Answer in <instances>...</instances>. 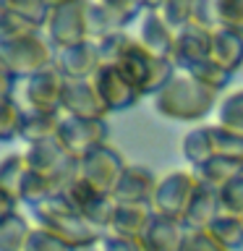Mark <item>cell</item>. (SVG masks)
I'll use <instances>...</instances> for the list:
<instances>
[{"instance_id":"obj_1","label":"cell","mask_w":243,"mask_h":251,"mask_svg":"<svg viewBox=\"0 0 243 251\" xmlns=\"http://www.w3.org/2000/svg\"><path fill=\"white\" fill-rule=\"evenodd\" d=\"M31 217L37 220V227L66 241L76 251H92L105 238V233L99 227H94L81 212H76L60 194L47 199L45 204H39V207H31Z\"/></svg>"},{"instance_id":"obj_2","label":"cell","mask_w":243,"mask_h":251,"mask_svg":"<svg viewBox=\"0 0 243 251\" xmlns=\"http://www.w3.org/2000/svg\"><path fill=\"white\" fill-rule=\"evenodd\" d=\"M219 107V92L199 84L188 74L175 76L165 89L154 97V110L168 121H204L212 110Z\"/></svg>"},{"instance_id":"obj_3","label":"cell","mask_w":243,"mask_h":251,"mask_svg":"<svg viewBox=\"0 0 243 251\" xmlns=\"http://www.w3.org/2000/svg\"><path fill=\"white\" fill-rule=\"evenodd\" d=\"M55 47L42 31L13 42H0V68L13 74L19 81H29L31 76L55 66Z\"/></svg>"},{"instance_id":"obj_4","label":"cell","mask_w":243,"mask_h":251,"mask_svg":"<svg viewBox=\"0 0 243 251\" xmlns=\"http://www.w3.org/2000/svg\"><path fill=\"white\" fill-rule=\"evenodd\" d=\"M24 154L29 160V168L39 173V176H45L52 183L55 194H60L81 173V160L71 154L58 139H47V141H39V144H31Z\"/></svg>"},{"instance_id":"obj_5","label":"cell","mask_w":243,"mask_h":251,"mask_svg":"<svg viewBox=\"0 0 243 251\" xmlns=\"http://www.w3.org/2000/svg\"><path fill=\"white\" fill-rule=\"evenodd\" d=\"M89 5L92 0H73L50 13L47 39L55 50H68L89 39Z\"/></svg>"},{"instance_id":"obj_6","label":"cell","mask_w":243,"mask_h":251,"mask_svg":"<svg viewBox=\"0 0 243 251\" xmlns=\"http://www.w3.org/2000/svg\"><path fill=\"white\" fill-rule=\"evenodd\" d=\"M196 186H199V176H196V173H188V170L168 173V176L157 183L154 201H152L154 212L183 223V217L188 212V204H191L194 194H196Z\"/></svg>"},{"instance_id":"obj_7","label":"cell","mask_w":243,"mask_h":251,"mask_svg":"<svg viewBox=\"0 0 243 251\" xmlns=\"http://www.w3.org/2000/svg\"><path fill=\"white\" fill-rule=\"evenodd\" d=\"M107 136H110V126L105 118H71V115H66L55 139L73 157L84 160L89 152L105 147Z\"/></svg>"},{"instance_id":"obj_8","label":"cell","mask_w":243,"mask_h":251,"mask_svg":"<svg viewBox=\"0 0 243 251\" xmlns=\"http://www.w3.org/2000/svg\"><path fill=\"white\" fill-rule=\"evenodd\" d=\"M92 84H94V89H97L99 100L105 102L107 113L131 110V107L139 105L141 97H144L139 86L133 84L118 66H110V63H102V68L94 74Z\"/></svg>"},{"instance_id":"obj_9","label":"cell","mask_w":243,"mask_h":251,"mask_svg":"<svg viewBox=\"0 0 243 251\" xmlns=\"http://www.w3.org/2000/svg\"><path fill=\"white\" fill-rule=\"evenodd\" d=\"M125 168H128V165H125V160L121 157V152L113 149L110 144H105V147L94 149V152H89L84 157L78 176H81L94 191L113 194V188L118 186V180H121Z\"/></svg>"},{"instance_id":"obj_10","label":"cell","mask_w":243,"mask_h":251,"mask_svg":"<svg viewBox=\"0 0 243 251\" xmlns=\"http://www.w3.org/2000/svg\"><path fill=\"white\" fill-rule=\"evenodd\" d=\"M212 39L215 29H207L201 24H186L183 29L175 31V50H172V63L178 71H191L194 66L212 58Z\"/></svg>"},{"instance_id":"obj_11","label":"cell","mask_w":243,"mask_h":251,"mask_svg":"<svg viewBox=\"0 0 243 251\" xmlns=\"http://www.w3.org/2000/svg\"><path fill=\"white\" fill-rule=\"evenodd\" d=\"M66 76L58 68H47L42 74L31 76L24 86V97H26L29 110L39 113H60L63 110V97H66Z\"/></svg>"},{"instance_id":"obj_12","label":"cell","mask_w":243,"mask_h":251,"mask_svg":"<svg viewBox=\"0 0 243 251\" xmlns=\"http://www.w3.org/2000/svg\"><path fill=\"white\" fill-rule=\"evenodd\" d=\"M55 68L66 76V81H92L94 74L102 68V55L99 45L94 39L68 47V50H58L55 55Z\"/></svg>"},{"instance_id":"obj_13","label":"cell","mask_w":243,"mask_h":251,"mask_svg":"<svg viewBox=\"0 0 243 251\" xmlns=\"http://www.w3.org/2000/svg\"><path fill=\"white\" fill-rule=\"evenodd\" d=\"M157 183L160 180L146 165H128L110 196L115 199V204H152Z\"/></svg>"},{"instance_id":"obj_14","label":"cell","mask_w":243,"mask_h":251,"mask_svg":"<svg viewBox=\"0 0 243 251\" xmlns=\"http://www.w3.org/2000/svg\"><path fill=\"white\" fill-rule=\"evenodd\" d=\"M186 238H188V227L180 220H170L154 212L152 223L139 241L144 251H183Z\"/></svg>"},{"instance_id":"obj_15","label":"cell","mask_w":243,"mask_h":251,"mask_svg":"<svg viewBox=\"0 0 243 251\" xmlns=\"http://www.w3.org/2000/svg\"><path fill=\"white\" fill-rule=\"evenodd\" d=\"M222 215V199H219V188L209 186L207 180L199 178V186H196V194L191 204H188V212L183 217V225L188 230H207V227L215 223V220Z\"/></svg>"},{"instance_id":"obj_16","label":"cell","mask_w":243,"mask_h":251,"mask_svg":"<svg viewBox=\"0 0 243 251\" xmlns=\"http://www.w3.org/2000/svg\"><path fill=\"white\" fill-rule=\"evenodd\" d=\"M63 113L71 118H105L107 107L92 81H68L63 97Z\"/></svg>"},{"instance_id":"obj_17","label":"cell","mask_w":243,"mask_h":251,"mask_svg":"<svg viewBox=\"0 0 243 251\" xmlns=\"http://www.w3.org/2000/svg\"><path fill=\"white\" fill-rule=\"evenodd\" d=\"M139 42L144 45L154 58H170L172 60V50H175V29L162 19V13H144Z\"/></svg>"},{"instance_id":"obj_18","label":"cell","mask_w":243,"mask_h":251,"mask_svg":"<svg viewBox=\"0 0 243 251\" xmlns=\"http://www.w3.org/2000/svg\"><path fill=\"white\" fill-rule=\"evenodd\" d=\"M152 217H154L152 204H118V212H115L110 233L139 241L141 235H144V230L149 227V223H152Z\"/></svg>"},{"instance_id":"obj_19","label":"cell","mask_w":243,"mask_h":251,"mask_svg":"<svg viewBox=\"0 0 243 251\" xmlns=\"http://www.w3.org/2000/svg\"><path fill=\"white\" fill-rule=\"evenodd\" d=\"M212 60L233 76L243 66V34L217 26L212 39Z\"/></svg>"},{"instance_id":"obj_20","label":"cell","mask_w":243,"mask_h":251,"mask_svg":"<svg viewBox=\"0 0 243 251\" xmlns=\"http://www.w3.org/2000/svg\"><path fill=\"white\" fill-rule=\"evenodd\" d=\"M63 123L60 113H39V110H26L21 121V131L19 139H24L26 144H39V141L55 139L58 136V128Z\"/></svg>"},{"instance_id":"obj_21","label":"cell","mask_w":243,"mask_h":251,"mask_svg":"<svg viewBox=\"0 0 243 251\" xmlns=\"http://www.w3.org/2000/svg\"><path fill=\"white\" fill-rule=\"evenodd\" d=\"M34 233L29 220L16 212L0 220V251H26V243Z\"/></svg>"},{"instance_id":"obj_22","label":"cell","mask_w":243,"mask_h":251,"mask_svg":"<svg viewBox=\"0 0 243 251\" xmlns=\"http://www.w3.org/2000/svg\"><path fill=\"white\" fill-rule=\"evenodd\" d=\"M180 152L188 160V165L194 168H201L204 162H209L215 157V147H212V131L209 126H199V128H191L180 141Z\"/></svg>"},{"instance_id":"obj_23","label":"cell","mask_w":243,"mask_h":251,"mask_svg":"<svg viewBox=\"0 0 243 251\" xmlns=\"http://www.w3.org/2000/svg\"><path fill=\"white\" fill-rule=\"evenodd\" d=\"M196 176L201 180H207L209 186L215 188H225L230 180L243 176V165L235 160H227V157H212L209 162H204L201 168H196Z\"/></svg>"},{"instance_id":"obj_24","label":"cell","mask_w":243,"mask_h":251,"mask_svg":"<svg viewBox=\"0 0 243 251\" xmlns=\"http://www.w3.org/2000/svg\"><path fill=\"white\" fill-rule=\"evenodd\" d=\"M52 196H58V194H55V188H52V183L45 176H39V173H34L29 168L26 176H24V180H21V186H19L21 204H26V207L31 209V207L45 204L47 199H52Z\"/></svg>"},{"instance_id":"obj_25","label":"cell","mask_w":243,"mask_h":251,"mask_svg":"<svg viewBox=\"0 0 243 251\" xmlns=\"http://www.w3.org/2000/svg\"><path fill=\"white\" fill-rule=\"evenodd\" d=\"M207 230L215 235V238L222 243L227 251H238L243 249V220L241 217H233V215H219L215 223H212Z\"/></svg>"},{"instance_id":"obj_26","label":"cell","mask_w":243,"mask_h":251,"mask_svg":"<svg viewBox=\"0 0 243 251\" xmlns=\"http://www.w3.org/2000/svg\"><path fill=\"white\" fill-rule=\"evenodd\" d=\"M212 131V147H215V157H227L243 165V133L222 128V126H209Z\"/></svg>"},{"instance_id":"obj_27","label":"cell","mask_w":243,"mask_h":251,"mask_svg":"<svg viewBox=\"0 0 243 251\" xmlns=\"http://www.w3.org/2000/svg\"><path fill=\"white\" fill-rule=\"evenodd\" d=\"M26 170H29L26 154H8L3 165H0V191L19 196V186H21L24 176H26Z\"/></svg>"},{"instance_id":"obj_28","label":"cell","mask_w":243,"mask_h":251,"mask_svg":"<svg viewBox=\"0 0 243 251\" xmlns=\"http://www.w3.org/2000/svg\"><path fill=\"white\" fill-rule=\"evenodd\" d=\"M3 11H11L21 19H26L29 24H34L39 29H47V21H50V8H47L45 0H3Z\"/></svg>"},{"instance_id":"obj_29","label":"cell","mask_w":243,"mask_h":251,"mask_svg":"<svg viewBox=\"0 0 243 251\" xmlns=\"http://www.w3.org/2000/svg\"><path fill=\"white\" fill-rule=\"evenodd\" d=\"M115 212H118V204H115L113 196H110V194H99L97 199H94L89 207L81 212V215L89 220L94 227H99V230L105 233V230H110V227H113Z\"/></svg>"},{"instance_id":"obj_30","label":"cell","mask_w":243,"mask_h":251,"mask_svg":"<svg viewBox=\"0 0 243 251\" xmlns=\"http://www.w3.org/2000/svg\"><path fill=\"white\" fill-rule=\"evenodd\" d=\"M217 121H219L222 128H230V131L243 133V89L227 94V97L219 102Z\"/></svg>"},{"instance_id":"obj_31","label":"cell","mask_w":243,"mask_h":251,"mask_svg":"<svg viewBox=\"0 0 243 251\" xmlns=\"http://www.w3.org/2000/svg\"><path fill=\"white\" fill-rule=\"evenodd\" d=\"M139 39H133L131 34H125V31H113V34H107L105 39H99V55H102V63H110V66H115V63L123 60V55L131 50L133 45H136Z\"/></svg>"},{"instance_id":"obj_32","label":"cell","mask_w":243,"mask_h":251,"mask_svg":"<svg viewBox=\"0 0 243 251\" xmlns=\"http://www.w3.org/2000/svg\"><path fill=\"white\" fill-rule=\"evenodd\" d=\"M37 31H42V29L34 26V24H29L26 19H21V16H16V13L3 11V8H0V42L24 39V37L37 34Z\"/></svg>"},{"instance_id":"obj_33","label":"cell","mask_w":243,"mask_h":251,"mask_svg":"<svg viewBox=\"0 0 243 251\" xmlns=\"http://www.w3.org/2000/svg\"><path fill=\"white\" fill-rule=\"evenodd\" d=\"M188 76L191 78H196L199 84H204V86H209V89H215V92H222L227 84H230V74L227 71H222L217 66L215 60H204V63H199V66H194L191 71H188Z\"/></svg>"},{"instance_id":"obj_34","label":"cell","mask_w":243,"mask_h":251,"mask_svg":"<svg viewBox=\"0 0 243 251\" xmlns=\"http://www.w3.org/2000/svg\"><path fill=\"white\" fill-rule=\"evenodd\" d=\"M24 113H26V110H24L13 97H3V113H0V139H3L5 144L19 136Z\"/></svg>"},{"instance_id":"obj_35","label":"cell","mask_w":243,"mask_h":251,"mask_svg":"<svg viewBox=\"0 0 243 251\" xmlns=\"http://www.w3.org/2000/svg\"><path fill=\"white\" fill-rule=\"evenodd\" d=\"M99 3L105 5V11L113 16L115 24H118L123 31H125V26H128V24L136 21L141 13H146L141 0H99Z\"/></svg>"},{"instance_id":"obj_36","label":"cell","mask_w":243,"mask_h":251,"mask_svg":"<svg viewBox=\"0 0 243 251\" xmlns=\"http://www.w3.org/2000/svg\"><path fill=\"white\" fill-rule=\"evenodd\" d=\"M113 31H123V29L115 24V19L105 11L102 3H92L89 5V39L99 42V39H105Z\"/></svg>"},{"instance_id":"obj_37","label":"cell","mask_w":243,"mask_h":251,"mask_svg":"<svg viewBox=\"0 0 243 251\" xmlns=\"http://www.w3.org/2000/svg\"><path fill=\"white\" fill-rule=\"evenodd\" d=\"M60 196H63V199H66V201L71 204V207L76 209V212H84V209L89 207V204L99 196V191H94V188H92L89 183H86V180H84L81 176H78L76 180H71V183H68L66 188H63Z\"/></svg>"},{"instance_id":"obj_38","label":"cell","mask_w":243,"mask_h":251,"mask_svg":"<svg viewBox=\"0 0 243 251\" xmlns=\"http://www.w3.org/2000/svg\"><path fill=\"white\" fill-rule=\"evenodd\" d=\"M217 26L243 34V0H217Z\"/></svg>"},{"instance_id":"obj_39","label":"cell","mask_w":243,"mask_h":251,"mask_svg":"<svg viewBox=\"0 0 243 251\" xmlns=\"http://www.w3.org/2000/svg\"><path fill=\"white\" fill-rule=\"evenodd\" d=\"M194 8H196V0H168L162 8V19L178 31L194 21Z\"/></svg>"},{"instance_id":"obj_40","label":"cell","mask_w":243,"mask_h":251,"mask_svg":"<svg viewBox=\"0 0 243 251\" xmlns=\"http://www.w3.org/2000/svg\"><path fill=\"white\" fill-rule=\"evenodd\" d=\"M219 199H222V212L233 217H243V176L230 180L225 188H219Z\"/></svg>"},{"instance_id":"obj_41","label":"cell","mask_w":243,"mask_h":251,"mask_svg":"<svg viewBox=\"0 0 243 251\" xmlns=\"http://www.w3.org/2000/svg\"><path fill=\"white\" fill-rule=\"evenodd\" d=\"M26 251H76V249L68 246L66 241L55 238L52 233L42 230V227H34V233H31V238L26 243Z\"/></svg>"},{"instance_id":"obj_42","label":"cell","mask_w":243,"mask_h":251,"mask_svg":"<svg viewBox=\"0 0 243 251\" xmlns=\"http://www.w3.org/2000/svg\"><path fill=\"white\" fill-rule=\"evenodd\" d=\"M183 251H227L209 230H188Z\"/></svg>"},{"instance_id":"obj_43","label":"cell","mask_w":243,"mask_h":251,"mask_svg":"<svg viewBox=\"0 0 243 251\" xmlns=\"http://www.w3.org/2000/svg\"><path fill=\"white\" fill-rule=\"evenodd\" d=\"M97 251H144V246L136 238H123V235H115V233H105Z\"/></svg>"},{"instance_id":"obj_44","label":"cell","mask_w":243,"mask_h":251,"mask_svg":"<svg viewBox=\"0 0 243 251\" xmlns=\"http://www.w3.org/2000/svg\"><path fill=\"white\" fill-rule=\"evenodd\" d=\"M194 24H201L207 29H217V0H196Z\"/></svg>"},{"instance_id":"obj_45","label":"cell","mask_w":243,"mask_h":251,"mask_svg":"<svg viewBox=\"0 0 243 251\" xmlns=\"http://www.w3.org/2000/svg\"><path fill=\"white\" fill-rule=\"evenodd\" d=\"M141 3H144V11L146 13H162V8H165L168 0H141Z\"/></svg>"},{"instance_id":"obj_46","label":"cell","mask_w":243,"mask_h":251,"mask_svg":"<svg viewBox=\"0 0 243 251\" xmlns=\"http://www.w3.org/2000/svg\"><path fill=\"white\" fill-rule=\"evenodd\" d=\"M45 3H47V8H50V11H58V8L73 3V0H45Z\"/></svg>"},{"instance_id":"obj_47","label":"cell","mask_w":243,"mask_h":251,"mask_svg":"<svg viewBox=\"0 0 243 251\" xmlns=\"http://www.w3.org/2000/svg\"><path fill=\"white\" fill-rule=\"evenodd\" d=\"M241 220H243V217H241Z\"/></svg>"},{"instance_id":"obj_48","label":"cell","mask_w":243,"mask_h":251,"mask_svg":"<svg viewBox=\"0 0 243 251\" xmlns=\"http://www.w3.org/2000/svg\"><path fill=\"white\" fill-rule=\"evenodd\" d=\"M92 251H94V249H92Z\"/></svg>"}]
</instances>
